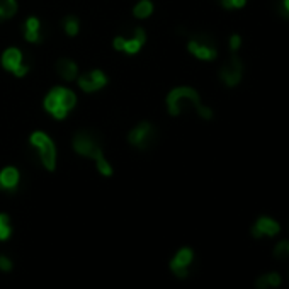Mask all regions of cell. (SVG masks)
Instances as JSON below:
<instances>
[{"instance_id": "obj_20", "label": "cell", "mask_w": 289, "mask_h": 289, "mask_svg": "<svg viewBox=\"0 0 289 289\" xmlns=\"http://www.w3.org/2000/svg\"><path fill=\"white\" fill-rule=\"evenodd\" d=\"M96 167L99 170V173H101V175H104V177H111L114 173L113 165H111V162L106 157L99 158V160L96 162Z\"/></svg>"}, {"instance_id": "obj_21", "label": "cell", "mask_w": 289, "mask_h": 289, "mask_svg": "<svg viewBox=\"0 0 289 289\" xmlns=\"http://www.w3.org/2000/svg\"><path fill=\"white\" fill-rule=\"evenodd\" d=\"M274 255L277 259H288L289 257V241H281V243L276 245L274 248Z\"/></svg>"}, {"instance_id": "obj_6", "label": "cell", "mask_w": 289, "mask_h": 289, "mask_svg": "<svg viewBox=\"0 0 289 289\" xmlns=\"http://www.w3.org/2000/svg\"><path fill=\"white\" fill-rule=\"evenodd\" d=\"M146 43V31L143 27H136L133 31V34L129 38L126 36H116L113 39V48L116 51H121V53L126 55H138L141 50H143Z\"/></svg>"}, {"instance_id": "obj_17", "label": "cell", "mask_w": 289, "mask_h": 289, "mask_svg": "<svg viewBox=\"0 0 289 289\" xmlns=\"http://www.w3.org/2000/svg\"><path fill=\"white\" fill-rule=\"evenodd\" d=\"M17 14V0H0V22L10 21Z\"/></svg>"}, {"instance_id": "obj_14", "label": "cell", "mask_w": 289, "mask_h": 289, "mask_svg": "<svg viewBox=\"0 0 289 289\" xmlns=\"http://www.w3.org/2000/svg\"><path fill=\"white\" fill-rule=\"evenodd\" d=\"M57 73L60 75L61 80L73 82L78 78L80 70H78V65L72 60V58H60V60L57 61Z\"/></svg>"}, {"instance_id": "obj_9", "label": "cell", "mask_w": 289, "mask_h": 289, "mask_svg": "<svg viewBox=\"0 0 289 289\" xmlns=\"http://www.w3.org/2000/svg\"><path fill=\"white\" fill-rule=\"evenodd\" d=\"M108 82H109L108 73H106L104 70H99V68L85 72L84 75H78V78H77L78 89L85 94L99 92V90H102L108 85Z\"/></svg>"}, {"instance_id": "obj_2", "label": "cell", "mask_w": 289, "mask_h": 289, "mask_svg": "<svg viewBox=\"0 0 289 289\" xmlns=\"http://www.w3.org/2000/svg\"><path fill=\"white\" fill-rule=\"evenodd\" d=\"M77 101H78L77 94L70 87L57 85V87H51L48 94L45 96V99H43V108H45V111L53 119L63 121L75 109Z\"/></svg>"}, {"instance_id": "obj_8", "label": "cell", "mask_w": 289, "mask_h": 289, "mask_svg": "<svg viewBox=\"0 0 289 289\" xmlns=\"http://www.w3.org/2000/svg\"><path fill=\"white\" fill-rule=\"evenodd\" d=\"M187 51L192 57H196L197 60H203V61H211L218 57V50L215 43L208 36H196L189 39Z\"/></svg>"}, {"instance_id": "obj_15", "label": "cell", "mask_w": 289, "mask_h": 289, "mask_svg": "<svg viewBox=\"0 0 289 289\" xmlns=\"http://www.w3.org/2000/svg\"><path fill=\"white\" fill-rule=\"evenodd\" d=\"M277 231H279V225L274 220H271V218H260L252 228V233L255 238H260L262 235L274 236Z\"/></svg>"}, {"instance_id": "obj_24", "label": "cell", "mask_w": 289, "mask_h": 289, "mask_svg": "<svg viewBox=\"0 0 289 289\" xmlns=\"http://www.w3.org/2000/svg\"><path fill=\"white\" fill-rule=\"evenodd\" d=\"M267 281H269V286H279L281 284V276L277 272H272V274H267Z\"/></svg>"}, {"instance_id": "obj_7", "label": "cell", "mask_w": 289, "mask_h": 289, "mask_svg": "<svg viewBox=\"0 0 289 289\" xmlns=\"http://www.w3.org/2000/svg\"><path fill=\"white\" fill-rule=\"evenodd\" d=\"M157 138V131H155V126L148 121H141L138 122L136 126L128 133V141L129 145L134 146V148H140V150H146L153 145Z\"/></svg>"}, {"instance_id": "obj_3", "label": "cell", "mask_w": 289, "mask_h": 289, "mask_svg": "<svg viewBox=\"0 0 289 289\" xmlns=\"http://www.w3.org/2000/svg\"><path fill=\"white\" fill-rule=\"evenodd\" d=\"M29 143L34 150H36L39 162L43 164V167L48 170V172H53V170L57 169V158H58L57 145H55L53 138H51L46 131L36 129V131L31 133Z\"/></svg>"}, {"instance_id": "obj_22", "label": "cell", "mask_w": 289, "mask_h": 289, "mask_svg": "<svg viewBox=\"0 0 289 289\" xmlns=\"http://www.w3.org/2000/svg\"><path fill=\"white\" fill-rule=\"evenodd\" d=\"M247 0H223V7L227 9H240V7L245 5Z\"/></svg>"}, {"instance_id": "obj_10", "label": "cell", "mask_w": 289, "mask_h": 289, "mask_svg": "<svg viewBox=\"0 0 289 289\" xmlns=\"http://www.w3.org/2000/svg\"><path fill=\"white\" fill-rule=\"evenodd\" d=\"M241 73H243V65L236 57L230 58L228 63H225L223 68L220 70V77L223 80V84H227L228 87H235L240 84L241 80Z\"/></svg>"}, {"instance_id": "obj_5", "label": "cell", "mask_w": 289, "mask_h": 289, "mask_svg": "<svg viewBox=\"0 0 289 289\" xmlns=\"http://www.w3.org/2000/svg\"><path fill=\"white\" fill-rule=\"evenodd\" d=\"M0 63H2L5 72L12 73L17 78H22L29 73V65L24 60V53L17 46H9V48L3 50Z\"/></svg>"}, {"instance_id": "obj_27", "label": "cell", "mask_w": 289, "mask_h": 289, "mask_svg": "<svg viewBox=\"0 0 289 289\" xmlns=\"http://www.w3.org/2000/svg\"><path fill=\"white\" fill-rule=\"evenodd\" d=\"M283 10H284V14L289 15V0H284L283 2Z\"/></svg>"}, {"instance_id": "obj_25", "label": "cell", "mask_w": 289, "mask_h": 289, "mask_svg": "<svg viewBox=\"0 0 289 289\" xmlns=\"http://www.w3.org/2000/svg\"><path fill=\"white\" fill-rule=\"evenodd\" d=\"M240 45H241V38L238 36V34H235V36L230 38V48H231L233 51L238 50V48H240Z\"/></svg>"}, {"instance_id": "obj_4", "label": "cell", "mask_w": 289, "mask_h": 289, "mask_svg": "<svg viewBox=\"0 0 289 289\" xmlns=\"http://www.w3.org/2000/svg\"><path fill=\"white\" fill-rule=\"evenodd\" d=\"M73 152L80 157L90 158V160L97 162L99 158L106 157L104 155V148L101 145V140L89 129H80L77 134L73 136Z\"/></svg>"}, {"instance_id": "obj_11", "label": "cell", "mask_w": 289, "mask_h": 289, "mask_svg": "<svg viewBox=\"0 0 289 289\" xmlns=\"http://www.w3.org/2000/svg\"><path fill=\"white\" fill-rule=\"evenodd\" d=\"M192 259H194V253L191 248H187V247L180 248V250L175 253V257L170 260V269H172V272L177 277L184 279V277H187L189 274L187 267H189V264L192 262Z\"/></svg>"}, {"instance_id": "obj_13", "label": "cell", "mask_w": 289, "mask_h": 289, "mask_svg": "<svg viewBox=\"0 0 289 289\" xmlns=\"http://www.w3.org/2000/svg\"><path fill=\"white\" fill-rule=\"evenodd\" d=\"M22 36L27 43H33V45H38L41 43V21L36 15H29V17L24 21L22 24Z\"/></svg>"}, {"instance_id": "obj_1", "label": "cell", "mask_w": 289, "mask_h": 289, "mask_svg": "<svg viewBox=\"0 0 289 289\" xmlns=\"http://www.w3.org/2000/svg\"><path fill=\"white\" fill-rule=\"evenodd\" d=\"M167 109L170 116H180L185 109L192 108L203 119H211L213 111L201 104V97L192 87H175L167 94Z\"/></svg>"}, {"instance_id": "obj_18", "label": "cell", "mask_w": 289, "mask_h": 289, "mask_svg": "<svg viewBox=\"0 0 289 289\" xmlns=\"http://www.w3.org/2000/svg\"><path fill=\"white\" fill-rule=\"evenodd\" d=\"M61 27H63V33L70 38H75L78 33H80V21H78L77 15H66L61 22Z\"/></svg>"}, {"instance_id": "obj_26", "label": "cell", "mask_w": 289, "mask_h": 289, "mask_svg": "<svg viewBox=\"0 0 289 289\" xmlns=\"http://www.w3.org/2000/svg\"><path fill=\"white\" fill-rule=\"evenodd\" d=\"M257 288L259 289H267L269 288V281H267V276H262L257 279Z\"/></svg>"}, {"instance_id": "obj_23", "label": "cell", "mask_w": 289, "mask_h": 289, "mask_svg": "<svg viewBox=\"0 0 289 289\" xmlns=\"http://www.w3.org/2000/svg\"><path fill=\"white\" fill-rule=\"evenodd\" d=\"M12 269V260L5 255H0V271L3 272H9Z\"/></svg>"}, {"instance_id": "obj_12", "label": "cell", "mask_w": 289, "mask_h": 289, "mask_svg": "<svg viewBox=\"0 0 289 289\" xmlns=\"http://www.w3.org/2000/svg\"><path fill=\"white\" fill-rule=\"evenodd\" d=\"M21 184V172L14 165H7L0 170V191L14 192Z\"/></svg>"}, {"instance_id": "obj_16", "label": "cell", "mask_w": 289, "mask_h": 289, "mask_svg": "<svg viewBox=\"0 0 289 289\" xmlns=\"http://www.w3.org/2000/svg\"><path fill=\"white\" fill-rule=\"evenodd\" d=\"M153 10H155V5H153L152 0H138L133 7V15L143 21V19H148L153 14Z\"/></svg>"}, {"instance_id": "obj_19", "label": "cell", "mask_w": 289, "mask_h": 289, "mask_svg": "<svg viewBox=\"0 0 289 289\" xmlns=\"http://www.w3.org/2000/svg\"><path fill=\"white\" fill-rule=\"evenodd\" d=\"M12 235V227H10V218L5 213H0V240L5 241Z\"/></svg>"}]
</instances>
